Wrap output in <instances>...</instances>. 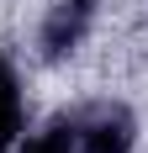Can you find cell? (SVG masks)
<instances>
[{"instance_id":"1","label":"cell","mask_w":148,"mask_h":153,"mask_svg":"<svg viewBox=\"0 0 148 153\" xmlns=\"http://www.w3.org/2000/svg\"><path fill=\"white\" fill-rule=\"evenodd\" d=\"M90 21H95V0H58V5L48 11V21H43V53L48 58L74 53V48L85 42Z\"/></svg>"},{"instance_id":"2","label":"cell","mask_w":148,"mask_h":153,"mask_svg":"<svg viewBox=\"0 0 148 153\" xmlns=\"http://www.w3.org/2000/svg\"><path fill=\"white\" fill-rule=\"evenodd\" d=\"M79 148L85 153H132V116L127 111H101L95 122L79 127Z\"/></svg>"},{"instance_id":"3","label":"cell","mask_w":148,"mask_h":153,"mask_svg":"<svg viewBox=\"0 0 148 153\" xmlns=\"http://www.w3.org/2000/svg\"><path fill=\"white\" fill-rule=\"evenodd\" d=\"M16 137H21V85L0 63V153H16Z\"/></svg>"},{"instance_id":"4","label":"cell","mask_w":148,"mask_h":153,"mask_svg":"<svg viewBox=\"0 0 148 153\" xmlns=\"http://www.w3.org/2000/svg\"><path fill=\"white\" fill-rule=\"evenodd\" d=\"M21 153H79V127H69V122H53L48 132H37V137H32Z\"/></svg>"}]
</instances>
